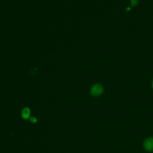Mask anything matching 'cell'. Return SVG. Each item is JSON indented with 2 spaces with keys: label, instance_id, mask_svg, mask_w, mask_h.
Returning <instances> with one entry per match:
<instances>
[{
  "label": "cell",
  "instance_id": "obj_1",
  "mask_svg": "<svg viewBox=\"0 0 153 153\" xmlns=\"http://www.w3.org/2000/svg\"><path fill=\"white\" fill-rule=\"evenodd\" d=\"M103 92V87L100 84H96L92 86L90 93L93 96H99Z\"/></svg>",
  "mask_w": 153,
  "mask_h": 153
},
{
  "label": "cell",
  "instance_id": "obj_2",
  "mask_svg": "<svg viewBox=\"0 0 153 153\" xmlns=\"http://www.w3.org/2000/svg\"><path fill=\"white\" fill-rule=\"evenodd\" d=\"M144 147L148 151H153V138L146 139L144 142Z\"/></svg>",
  "mask_w": 153,
  "mask_h": 153
},
{
  "label": "cell",
  "instance_id": "obj_3",
  "mask_svg": "<svg viewBox=\"0 0 153 153\" xmlns=\"http://www.w3.org/2000/svg\"><path fill=\"white\" fill-rule=\"evenodd\" d=\"M30 114H31L30 109L28 108H25L23 109L22 112V116L23 117V119L25 120L29 119L30 116Z\"/></svg>",
  "mask_w": 153,
  "mask_h": 153
},
{
  "label": "cell",
  "instance_id": "obj_4",
  "mask_svg": "<svg viewBox=\"0 0 153 153\" xmlns=\"http://www.w3.org/2000/svg\"><path fill=\"white\" fill-rule=\"evenodd\" d=\"M131 3H132V6L138 4V1L136 0H131Z\"/></svg>",
  "mask_w": 153,
  "mask_h": 153
},
{
  "label": "cell",
  "instance_id": "obj_5",
  "mask_svg": "<svg viewBox=\"0 0 153 153\" xmlns=\"http://www.w3.org/2000/svg\"><path fill=\"white\" fill-rule=\"evenodd\" d=\"M30 120H31V121L32 122V123H36L37 122V119H36V118H35V117L30 118Z\"/></svg>",
  "mask_w": 153,
  "mask_h": 153
},
{
  "label": "cell",
  "instance_id": "obj_6",
  "mask_svg": "<svg viewBox=\"0 0 153 153\" xmlns=\"http://www.w3.org/2000/svg\"><path fill=\"white\" fill-rule=\"evenodd\" d=\"M152 88H153V80H152Z\"/></svg>",
  "mask_w": 153,
  "mask_h": 153
}]
</instances>
